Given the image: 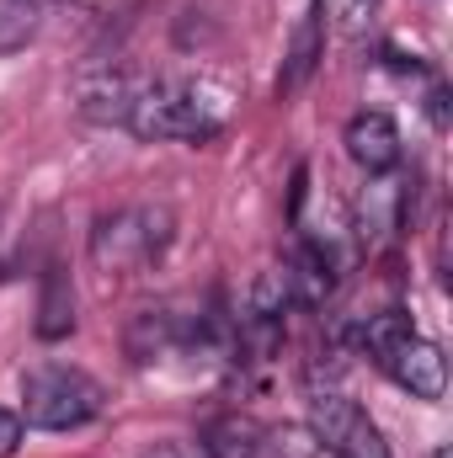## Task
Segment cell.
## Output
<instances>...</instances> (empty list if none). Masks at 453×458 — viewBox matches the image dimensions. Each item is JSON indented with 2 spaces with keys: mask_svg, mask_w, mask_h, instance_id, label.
I'll list each match as a JSON object with an SVG mask.
<instances>
[{
  "mask_svg": "<svg viewBox=\"0 0 453 458\" xmlns=\"http://www.w3.org/2000/svg\"><path fill=\"white\" fill-rule=\"evenodd\" d=\"M48 5H54V0H48Z\"/></svg>",
  "mask_w": 453,
  "mask_h": 458,
  "instance_id": "17",
  "label": "cell"
},
{
  "mask_svg": "<svg viewBox=\"0 0 453 458\" xmlns=\"http://www.w3.org/2000/svg\"><path fill=\"white\" fill-rule=\"evenodd\" d=\"M373 362H379L411 400H443V394H449V357H443L438 342H427L416 326L400 331L389 346H379Z\"/></svg>",
  "mask_w": 453,
  "mask_h": 458,
  "instance_id": "5",
  "label": "cell"
},
{
  "mask_svg": "<svg viewBox=\"0 0 453 458\" xmlns=\"http://www.w3.org/2000/svg\"><path fill=\"white\" fill-rule=\"evenodd\" d=\"M102 405H107V394L86 368L43 362V368L21 373V421L38 432H75V427L97 421Z\"/></svg>",
  "mask_w": 453,
  "mask_h": 458,
  "instance_id": "3",
  "label": "cell"
},
{
  "mask_svg": "<svg viewBox=\"0 0 453 458\" xmlns=\"http://www.w3.org/2000/svg\"><path fill=\"white\" fill-rule=\"evenodd\" d=\"M176 240V214L166 203H123L91 229V267L107 277H133L155 267Z\"/></svg>",
  "mask_w": 453,
  "mask_h": 458,
  "instance_id": "2",
  "label": "cell"
},
{
  "mask_svg": "<svg viewBox=\"0 0 453 458\" xmlns=\"http://www.w3.org/2000/svg\"><path fill=\"white\" fill-rule=\"evenodd\" d=\"M21 437H27V421H21V411H5V405H0V458H16Z\"/></svg>",
  "mask_w": 453,
  "mask_h": 458,
  "instance_id": "14",
  "label": "cell"
},
{
  "mask_svg": "<svg viewBox=\"0 0 453 458\" xmlns=\"http://www.w3.org/2000/svg\"><path fill=\"white\" fill-rule=\"evenodd\" d=\"M229 91L214 81H144L123 128L144 144H203L225 133Z\"/></svg>",
  "mask_w": 453,
  "mask_h": 458,
  "instance_id": "1",
  "label": "cell"
},
{
  "mask_svg": "<svg viewBox=\"0 0 453 458\" xmlns=\"http://www.w3.org/2000/svg\"><path fill=\"white\" fill-rule=\"evenodd\" d=\"M198 454L203 458H267V427L256 416H214L198 437Z\"/></svg>",
  "mask_w": 453,
  "mask_h": 458,
  "instance_id": "9",
  "label": "cell"
},
{
  "mask_svg": "<svg viewBox=\"0 0 453 458\" xmlns=\"http://www.w3.org/2000/svg\"><path fill=\"white\" fill-rule=\"evenodd\" d=\"M321 43H326V21H321V11H310V16L299 21V32H294L288 64H283V75H278V97H294V91L315 75V64H321Z\"/></svg>",
  "mask_w": 453,
  "mask_h": 458,
  "instance_id": "10",
  "label": "cell"
},
{
  "mask_svg": "<svg viewBox=\"0 0 453 458\" xmlns=\"http://www.w3.org/2000/svg\"><path fill=\"white\" fill-rule=\"evenodd\" d=\"M139 86H144V75H128V70H86L81 81H75V107L91 117V123H117L123 128V117L133 107V97H139Z\"/></svg>",
  "mask_w": 453,
  "mask_h": 458,
  "instance_id": "8",
  "label": "cell"
},
{
  "mask_svg": "<svg viewBox=\"0 0 453 458\" xmlns=\"http://www.w3.org/2000/svg\"><path fill=\"white\" fill-rule=\"evenodd\" d=\"M341 144H346L352 165H357V171H368V176H384V171H395V165H400V155H406L395 117L379 113V107H373V113H352V117H346V128H341Z\"/></svg>",
  "mask_w": 453,
  "mask_h": 458,
  "instance_id": "7",
  "label": "cell"
},
{
  "mask_svg": "<svg viewBox=\"0 0 453 458\" xmlns=\"http://www.w3.org/2000/svg\"><path fill=\"white\" fill-rule=\"evenodd\" d=\"M75 331V293H70V277L64 272H48L43 277V293H38V336L43 342H59Z\"/></svg>",
  "mask_w": 453,
  "mask_h": 458,
  "instance_id": "11",
  "label": "cell"
},
{
  "mask_svg": "<svg viewBox=\"0 0 453 458\" xmlns=\"http://www.w3.org/2000/svg\"><path fill=\"white\" fill-rule=\"evenodd\" d=\"M310 437L321 443V454L331 458H389V443L368 421V411L357 400L337 394V389H315L310 394Z\"/></svg>",
  "mask_w": 453,
  "mask_h": 458,
  "instance_id": "4",
  "label": "cell"
},
{
  "mask_svg": "<svg viewBox=\"0 0 453 458\" xmlns=\"http://www.w3.org/2000/svg\"><path fill=\"white\" fill-rule=\"evenodd\" d=\"M427 458H453V454H449V448H432V454H427Z\"/></svg>",
  "mask_w": 453,
  "mask_h": 458,
  "instance_id": "16",
  "label": "cell"
},
{
  "mask_svg": "<svg viewBox=\"0 0 453 458\" xmlns=\"http://www.w3.org/2000/svg\"><path fill=\"white\" fill-rule=\"evenodd\" d=\"M315 11H321V21L341 32V38H363L368 27H373V16H379V0H315Z\"/></svg>",
  "mask_w": 453,
  "mask_h": 458,
  "instance_id": "13",
  "label": "cell"
},
{
  "mask_svg": "<svg viewBox=\"0 0 453 458\" xmlns=\"http://www.w3.org/2000/svg\"><path fill=\"white\" fill-rule=\"evenodd\" d=\"M43 16H48V0H0V59L21 54L43 32Z\"/></svg>",
  "mask_w": 453,
  "mask_h": 458,
  "instance_id": "12",
  "label": "cell"
},
{
  "mask_svg": "<svg viewBox=\"0 0 453 458\" xmlns=\"http://www.w3.org/2000/svg\"><path fill=\"white\" fill-rule=\"evenodd\" d=\"M150 458H198L192 448H182V443H166V448H155Z\"/></svg>",
  "mask_w": 453,
  "mask_h": 458,
  "instance_id": "15",
  "label": "cell"
},
{
  "mask_svg": "<svg viewBox=\"0 0 453 458\" xmlns=\"http://www.w3.org/2000/svg\"><path fill=\"white\" fill-rule=\"evenodd\" d=\"M203 320L198 315H176V310H139L133 320H128V331H123V346H128V357L139 362V368H150V362H166V357H176V352H187V346L203 342Z\"/></svg>",
  "mask_w": 453,
  "mask_h": 458,
  "instance_id": "6",
  "label": "cell"
}]
</instances>
